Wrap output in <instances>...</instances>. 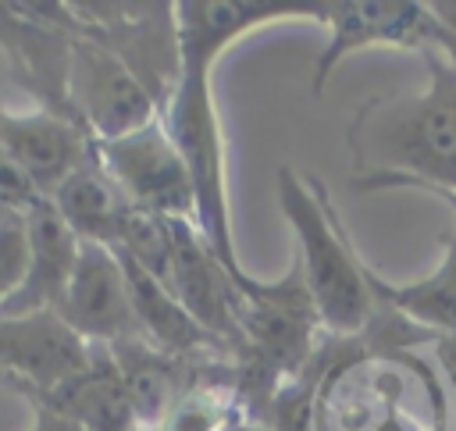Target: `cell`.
<instances>
[{
    "label": "cell",
    "mask_w": 456,
    "mask_h": 431,
    "mask_svg": "<svg viewBox=\"0 0 456 431\" xmlns=\"http://www.w3.org/2000/svg\"><path fill=\"white\" fill-rule=\"evenodd\" d=\"M25 403H43L86 431H139V417L132 410L125 378L107 346H93L89 363L75 378Z\"/></svg>",
    "instance_id": "2e32d148"
},
{
    "label": "cell",
    "mask_w": 456,
    "mask_h": 431,
    "mask_svg": "<svg viewBox=\"0 0 456 431\" xmlns=\"http://www.w3.org/2000/svg\"><path fill=\"white\" fill-rule=\"evenodd\" d=\"M278 210L296 239V264L331 338H356L370 328L381 303L370 285V264L349 242L321 178L289 164L274 175Z\"/></svg>",
    "instance_id": "277c9868"
},
{
    "label": "cell",
    "mask_w": 456,
    "mask_h": 431,
    "mask_svg": "<svg viewBox=\"0 0 456 431\" xmlns=\"http://www.w3.org/2000/svg\"><path fill=\"white\" fill-rule=\"evenodd\" d=\"M57 313L89 346H118L128 338H142L139 321L132 313L121 260L110 246L82 242L75 274L68 281Z\"/></svg>",
    "instance_id": "8fae6325"
},
{
    "label": "cell",
    "mask_w": 456,
    "mask_h": 431,
    "mask_svg": "<svg viewBox=\"0 0 456 431\" xmlns=\"http://www.w3.org/2000/svg\"><path fill=\"white\" fill-rule=\"evenodd\" d=\"M0 114H4V107H0Z\"/></svg>",
    "instance_id": "4316f807"
},
{
    "label": "cell",
    "mask_w": 456,
    "mask_h": 431,
    "mask_svg": "<svg viewBox=\"0 0 456 431\" xmlns=\"http://www.w3.org/2000/svg\"><path fill=\"white\" fill-rule=\"evenodd\" d=\"M25 235H28V274L21 289L0 306V317L57 310L82 253V239L64 224V217L53 210L50 199H43L25 214Z\"/></svg>",
    "instance_id": "5bb4252c"
},
{
    "label": "cell",
    "mask_w": 456,
    "mask_h": 431,
    "mask_svg": "<svg viewBox=\"0 0 456 431\" xmlns=\"http://www.w3.org/2000/svg\"><path fill=\"white\" fill-rule=\"evenodd\" d=\"M175 18H178L182 75L160 121L189 167L196 189V224L232 278L246 267L239 264L235 235H232L224 132H221L210 75L217 61L242 36L264 25L296 21V18L321 25L324 0H178Z\"/></svg>",
    "instance_id": "6da1fadb"
},
{
    "label": "cell",
    "mask_w": 456,
    "mask_h": 431,
    "mask_svg": "<svg viewBox=\"0 0 456 431\" xmlns=\"http://www.w3.org/2000/svg\"><path fill=\"white\" fill-rule=\"evenodd\" d=\"M28 410H32V424H28V431H86V427L71 424L68 417H61L57 410L43 406V403H28Z\"/></svg>",
    "instance_id": "7402d4cb"
},
{
    "label": "cell",
    "mask_w": 456,
    "mask_h": 431,
    "mask_svg": "<svg viewBox=\"0 0 456 431\" xmlns=\"http://www.w3.org/2000/svg\"><path fill=\"white\" fill-rule=\"evenodd\" d=\"M82 32L118 53L160 107V118L175 96L182 75L178 18L167 0H75Z\"/></svg>",
    "instance_id": "8992f818"
},
{
    "label": "cell",
    "mask_w": 456,
    "mask_h": 431,
    "mask_svg": "<svg viewBox=\"0 0 456 431\" xmlns=\"http://www.w3.org/2000/svg\"><path fill=\"white\" fill-rule=\"evenodd\" d=\"M28 274V235L25 217H7L0 224V306L21 289Z\"/></svg>",
    "instance_id": "ffe728a7"
},
{
    "label": "cell",
    "mask_w": 456,
    "mask_h": 431,
    "mask_svg": "<svg viewBox=\"0 0 456 431\" xmlns=\"http://www.w3.org/2000/svg\"><path fill=\"white\" fill-rule=\"evenodd\" d=\"M82 36L75 4L64 0H0V53L7 78L21 89L36 110L78 121L71 107V53ZM86 128V125H82ZM89 132V128H86Z\"/></svg>",
    "instance_id": "5b68a950"
},
{
    "label": "cell",
    "mask_w": 456,
    "mask_h": 431,
    "mask_svg": "<svg viewBox=\"0 0 456 431\" xmlns=\"http://www.w3.org/2000/svg\"><path fill=\"white\" fill-rule=\"evenodd\" d=\"M50 203L82 242H96V246L118 242L121 221L132 207L118 189V182L110 178V171L103 167L100 150L50 192Z\"/></svg>",
    "instance_id": "e0dca14e"
},
{
    "label": "cell",
    "mask_w": 456,
    "mask_h": 431,
    "mask_svg": "<svg viewBox=\"0 0 456 431\" xmlns=\"http://www.w3.org/2000/svg\"><path fill=\"white\" fill-rule=\"evenodd\" d=\"M431 338L385 303L363 335H328L314 431H452L456 403Z\"/></svg>",
    "instance_id": "7a4b0ae2"
},
{
    "label": "cell",
    "mask_w": 456,
    "mask_h": 431,
    "mask_svg": "<svg viewBox=\"0 0 456 431\" xmlns=\"http://www.w3.org/2000/svg\"><path fill=\"white\" fill-rule=\"evenodd\" d=\"M370 285L378 303L410 321L413 328L442 338H456V224L442 239V260L435 271L413 281H385L370 267Z\"/></svg>",
    "instance_id": "ac0fdd59"
},
{
    "label": "cell",
    "mask_w": 456,
    "mask_h": 431,
    "mask_svg": "<svg viewBox=\"0 0 456 431\" xmlns=\"http://www.w3.org/2000/svg\"><path fill=\"white\" fill-rule=\"evenodd\" d=\"M96 150L132 207L160 214L167 221L178 217L196 221V189L164 121H153L121 139L96 142Z\"/></svg>",
    "instance_id": "9c48e42d"
},
{
    "label": "cell",
    "mask_w": 456,
    "mask_h": 431,
    "mask_svg": "<svg viewBox=\"0 0 456 431\" xmlns=\"http://www.w3.org/2000/svg\"><path fill=\"white\" fill-rule=\"evenodd\" d=\"M224 431H278V427H271L267 420H256V417H249V413H235L228 424H224Z\"/></svg>",
    "instance_id": "603a6c76"
},
{
    "label": "cell",
    "mask_w": 456,
    "mask_h": 431,
    "mask_svg": "<svg viewBox=\"0 0 456 431\" xmlns=\"http://www.w3.org/2000/svg\"><path fill=\"white\" fill-rule=\"evenodd\" d=\"M0 146L39 185L46 199L78 164L96 153V139L82 125L46 110H4Z\"/></svg>",
    "instance_id": "4fadbf2b"
},
{
    "label": "cell",
    "mask_w": 456,
    "mask_h": 431,
    "mask_svg": "<svg viewBox=\"0 0 456 431\" xmlns=\"http://www.w3.org/2000/svg\"><path fill=\"white\" fill-rule=\"evenodd\" d=\"M403 189H417V192H428L435 196L438 203H445L452 214H456V189H442V185H424V182H413V185H403Z\"/></svg>",
    "instance_id": "cb8c5ba5"
},
{
    "label": "cell",
    "mask_w": 456,
    "mask_h": 431,
    "mask_svg": "<svg viewBox=\"0 0 456 431\" xmlns=\"http://www.w3.org/2000/svg\"><path fill=\"white\" fill-rule=\"evenodd\" d=\"M410 185H413V182H410ZM424 185H428V182H424ZM442 189H456V164H452V171H449V178H445Z\"/></svg>",
    "instance_id": "d4e9b609"
},
{
    "label": "cell",
    "mask_w": 456,
    "mask_h": 431,
    "mask_svg": "<svg viewBox=\"0 0 456 431\" xmlns=\"http://www.w3.org/2000/svg\"><path fill=\"white\" fill-rule=\"evenodd\" d=\"M428 78L413 93L370 96L349 121L356 192H392L410 182L445 185L456 164V64L420 53Z\"/></svg>",
    "instance_id": "3957f363"
},
{
    "label": "cell",
    "mask_w": 456,
    "mask_h": 431,
    "mask_svg": "<svg viewBox=\"0 0 456 431\" xmlns=\"http://www.w3.org/2000/svg\"><path fill=\"white\" fill-rule=\"evenodd\" d=\"M7 217H18V214H11V210H4V207H0V224H4Z\"/></svg>",
    "instance_id": "484cf974"
},
{
    "label": "cell",
    "mask_w": 456,
    "mask_h": 431,
    "mask_svg": "<svg viewBox=\"0 0 456 431\" xmlns=\"http://www.w3.org/2000/svg\"><path fill=\"white\" fill-rule=\"evenodd\" d=\"M46 196L39 192V185L7 157V150L0 146V207L25 217L32 207H39Z\"/></svg>",
    "instance_id": "44dd1931"
},
{
    "label": "cell",
    "mask_w": 456,
    "mask_h": 431,
    "mask_svg": "<svg viewBox=\"0 0 456 431\" xmlns=\"http://www.w3.org/2000/svg\"><path fill=\"white\" fill-rule=\"evenodd\" d=\"M328 43L314 64V93H324L335 68L360 50H431L438 21L424 0H324Z\"/></svg>",
    "instance_id": "52a82bcc"
},
{
    "label": "cell",
    "mask_w": 456,
    "mask_h": 431,
    "mask_svg": "<svg viewBox=\"0 0 456 431\" xmlns=\"http://www.w3.org/2000/svg\"><path fill=\"white\" fill-rule=\"evenodd\" d=\"M171 292L203 331L239 353V292L192 217L171 221Z\"/></svg>",
    "instance_id": "7c38bea8"
},
{
    "label": "cell",
    "mask_w": 456,
    "mask_h": 431,
    "mask_svg": "<svg viewBox=\"0 0 456 431\" xmlns=\"http://www.w3.org/2000/svg\"><path fill=\"white\" fill-rule=\"evenodd\" d=\"M452 431H456V427H452Z\"/></svg>",
    "instance_id": "83f0119b"
},
{
    "label": "cell",
    "mask_w": 456,
    "mask_h": 431,
    "mask_svg": "<svg viewBox=\"0 0 456 431\" xmlns=\"http://www.w3.org/2000/svg\"><path fill=\"white\" fill-rule=\"evenodd\" d=\"M93 346L78 338L57 310L0 317V378L21 395L39 399L89 363Z\"/></svg>",
    "instance_id": "30bf717a"
},
{
    "label": "cell",
    "mask_w": 456,
    "mask_h": 431,
    "mask_svg": "<svg viewBox=\"0 0 456 431\" xmlns=\"http://www.w3.org/2000/svg\"><path fill=\"white\" fill-rule=\"evenodd\" d=\"M110 249L125 253L128 260H135L142 271H150L157 281L171 289V221L167 217L128 207L121 221V235Z\"/></svg>",
    "instance_id": "d6986e66"
},
{
    "label": "cell",
    "mask_w": 456,
    "mask_h": 431,
    "mask_svg": "<svg viewBox=\"0 0 456 431\" xmlns=\"http://www.w3.org/2000/svg\"><path fill=\"white\" fill-rule=\"evenodd\" d=\"M68 93L78 121L89 128L96 142L121 139L160 121V107L150 96V89L139 82V75L86 32L78 36L71 53Z\"/></svg>",
    "instance_id": "ba28073f"
},
{
    "label": "cell",
    "mask_w": 456,
    "mask_h": 431,
    "mask_svg": "<svg viewBox=\"0 0 456 431\" xmlns=\"http://www.w3.org/2000/svg\"><path fill=\"white\" fill-rule=\"evenodd\" d=\"M107 349L114 353L118 370L125 378L132 410L139 417V431H160L164 420L171 417L175 403L196 381V370H200L203 356H196V360L192 356H175L167 349H157L146 338H128V342L107 346Z\"/></svg>",
    "instance_id": "9a60e30c"
}]
</instances>
